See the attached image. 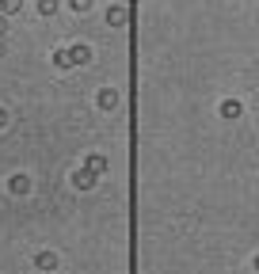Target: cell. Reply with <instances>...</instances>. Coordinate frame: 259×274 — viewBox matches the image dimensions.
I'll use <instances>...</instances> for the list:
<instances>
[{"label":"cell","mask_w":259,"mask_h":274,"mask_svg":"<svg viewBox=\"0 0 259 274\" xmlns=\"http://www.w3.org/2000/svg\"><path fill=\"white\" fill-rule=\"evenodd\" d=\"M12 190H16V194H23V190H27V179H23V175H19V179H12Z\"/></svg>","instance_id":"6da1fadb"},{"label":"cell","mask_w":259,"mask_h":274,"mask_svg":"<svg viewBox=\"0 0 259 274\" xmlns=\"http://www.w3.org/2000/svg\"><path fill=\"white\" fill-rule=\"evenodd\" d=\"M19 4L23 0H4V12H19Z\"/></svg>","instance_id":"7a4b0ae2"},{"label":"cell","mask_w":259,"mask_h":274,"mask_svg":"<svg viewBox=\"0 0 259 274\" xmlns=\"http://www.w3.org/2000/svg\"><path fill=\"white\" fill-rule=\"evenodd\" d=\"M4 27H8V23H4V19H0V34H4Z\"/></svg>","instance_id":"3957f363"}]
</instances>
